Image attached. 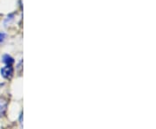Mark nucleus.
I'll return each instance as SVG.
<instances>
[{"label":"nucleus","instance_id":"f257e3e1","mask_svg":"<svg viewBox=\"0 0 156 129\" xmlns=\"http://www.w3.org/2000/svg\"><path fill=\"white\" fill-rule=\"evenodd\" d=\"M12 74H13V69L10 65H7V66H5V67L1 69V75L5 79L10 78L12 75Z\"/></svg>","mask_w":156,"mask_h":129},{"label":"nucleus","instance_id":"f03ea898","mask_svg":"<svg viewBox=\"0 0 156 129\" xmlns=\"http://www.w3.org/2000/svg\"><path fill=\"white\" fill-rule=\"evenodd\" d=\"M6 107H7V102L4 99L0 98V117H2L4 114Z\"/></svg>","mask_w":156,"mask_h":129},{"label":"nucleus","instance_id":"7ed1b4c3","mask_svg":"<svg viewBox=\"0 0 156 129\" xmlns=\"http://www.w3.org/2000/svg\"><path fill=\"white\" fill-rule=\"evenodd\" d=\"M3 62L4 63H6L7 65H10L12 64L13 63H14V60H13V58L11 57H10L9 55H4V57H3Z\"/></svg>","mask_w":156,"mask_h":129},{"label":"nucleus","instance_id":"20e7f679","mask_svg":"<svg viewBox=\"0 0 156 129\" xmlns=\"http://www.w3.org/2000/svg\"><path fill=\"white\" fill-rule=\"evenodd\" d=\"M5 38V34L4 33H0V42H3Z\"/></svg>","mask_w":156,"mask_h":129}]
</instances>
